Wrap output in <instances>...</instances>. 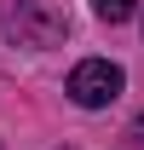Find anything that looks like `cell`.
<instances>
[{
  "instance_id": "cell-1",
  "label": "cell",
  "mask_w": 144,
  "mask_h": 150,
  "mask_svg": "<svg viewBox=\"0 0 144 150\" xmlns=\"http://www.w3.org/2000/svg\"><path fill=\"white\" fill-rule=\"evenodd\" d=\"M127 87L121 64H109V58H87V64H75L69 69V98L81 104V110H104V104H115Z\"/></svg>"
},
{
  "instance_id": "cell-2",
  "label": "cell",
  "mask_w": 144,
  "mask_h": 150,
  "mask_svg": "<svg viewBox=\"0 0 144 150\" xmlns=\"http://www.w3.org/2000/svg\"><path fill=\"white\" fill-rule=\"evenodd\" d=\"M92 12H98L104 23H127L133 12H138V0H92Z\"/></svg>"
},
{
  "instance_id": "cell-3",
  "label": "cell",
  "mask_w": 144,
  "mask_h": 150,
  "mask_svg": "<svg viewBox=\"0 0 144 150\" xmlns=\"http://www.w3.org/2000/svg\"><path fill=\"white\" fill-rule=\"evenodd\" d=\"M138 133H144V115H138Z\"/></svg>"
}]
</instances>
